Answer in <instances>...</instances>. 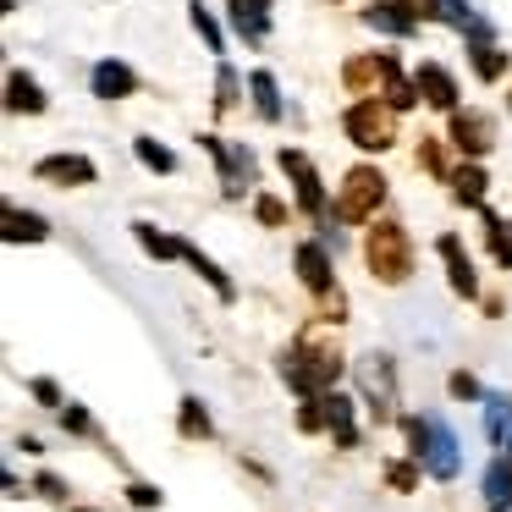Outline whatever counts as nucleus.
Returning a JSON list of instances; mask_svg holds the SVG:
<instances>
[{
    "mask_svg": "<svg viewBox=\"0 0 512 512\" xmlns=\"http://www.w3.org/2000/svg\"><path fill=\"white\" fill-rule=\"evenodd\" d=\"M364 265L375 281H386V287H402V281L413 276V243L408 232H402L397 221H375L364 237Z\"/></svg>",
    "mask_w": 512,
    "mask_h": 512,
    "instance_id": "obj_1",
    "label": "nucleus"
},
{
    "mask_svg": "<svg viewBox=\"0 0 512 512\" xmlns=\"http://www.w3.org/2000/svg\"><path fill=\"white\" fill-rule=\"evenodd\" d=\"M342 133L353 138L364 155H386V149L397 144V111H391L386 100H369V94H358V100L342 111Z\"/></svg>",
    "mask_w": 512,
    "mask_h": 512,
    "instance_id": "obj_2",
    "label": "nucleus"
},
{
    "mask_svg": "<svg viewBox=\"0 0 512 512\" xmlns=\"http://www.w3.org/2000/svg\"><path fill=\"white\" fill-rule=\"evenodd\" d=\"M386 188L391 182L380 177V166H353L342 177V188H336V199H331V221H342V226L369 221V215L386 204Z\"/></svg>",
    "mask_w": 512,
    "mask_h": 512,
    "instance_id": "obj_3",
    "label": "nucleus"
},
{
    "mask_svg": "<svg viewBox=\"0 0 512 512\" xmlns=\"http://www.w3.org/2000/svg\"><path fill=\"white\" fill-rule=\"evenodd\" d=\"M199 149L204 155H215V166H221V188H226V199H243L248 188H254V149L248 144H232V138H221V133H204L199 138Z\"/></svg>",
    "mask_w": 512,
    "mask_h": 512,
    "instance_id": "obj_4",
    "label": "nucleus"
},
{
    "mask_svg": "<svg viewBox=\"0 0 512 512\" xmlns=\"http://www.w3.org/2000/svg\"><path fill=\"white\" fill-rule=\"evenodd\" d=\"M419 468L430 479H457V435L441 413L424 419V452H419Z\"/></svg>",
    "mask_w": 512,
    "mask_h": 512,
    "instance_id": "obj_5",
    "label": "nucleus"
},
{
    "mask_svg": "<svg viewBox=\"0 0 512 512\" xmlns=\"http://www.w3.org/2000/svg\"><path fill=\"white\" fill-rule=\"evenodd\" d=\"M496 116L490 111H452V149L463 160H485L496 149Z\"/></svg>",
    "mask_w": 512,
    "mask_h": 512,
    "instance_id": "obj_6",
    "label": "nucleus"
},
{
    "mask_svg": "<svg viewBox=\"0 0 512 512\" xmlns=\"http://www.w3.org/2000/svg\"><path fill=\"white\" fill-rule=\"evenodd\" d=\"M276 166L292 177V188H298V210L303 215H320L325 210V182H320V171H314V160L303 155V149H276Z\"/></svg>",
    "mask_w": 512,
    "mask_h": 512,
    "instance_id": "obj_7",
    "label": "nucleus"
},
{
    "mask_svg": "<svg viewBox=\"0 0 512 512\" xmlns=\"http://www.w3.org/2000/svg\"><path fill=\"white\" fill-rule=\"evenodd\" d=\"M34 177L50 182V188H94V177H100V166H94L89 155H45L34 160Z\"/></svg>",
    "mask_w": 512,
    "mask_h": 512,
    "instance_id": "obj_8",
    "label": "nucleus"
},
{
    "mask_svg": "<svg viewBox=\"0 0 512 512\" xmlns=\"http://www.w3.org/2000/svg\"><path fill=\"white\" fill-rule=\"evenodd\" d=\"M364 23L380 28V34H391V39H413L424 23V12H419V0H369Z\"/></svg>",
    "mask_w": 512,
    "mask_h": 512,
    "instance_id": "obj_9",
    "label": "nucleus"
},
{
    "mask_svg": "<svg viewBox=\"0 0 512 512\" xmlns=\"http://www.w3.org/2000/svg\"><path fill=\"white\" fill-rule=\"evenodd\" d=\"M435 254L446 259V281H452L457 298H479V276H474V259H468L463 237H457V232H441V237H435Z\"/></svg>",
    "mask_w": 512,
    "mask_h": 512,
    "instance_id": "obj_10",
    "label": "nucleus"
},
{
    "mask_svg": "<svg viewBox=\"0 0 512 512\" xmlns=\"http://www.w3.org/2000/svg\"><path fill=\"white\" fill-rule=\"evenodd\" d=\"M89 89H94V100H105V105H116V100H133V94H138V72L127 67V61L105 56V61H94V72H89Z\"/></svg>",
    "mask_w": 512,
    "mask_h": 512,
    "instance_id": "obj_11",
    "label": "nucleus"
},
{
    "mask_svg": "<svg viewBox=\"0 0 512 512\" xmlns=\"http://www.w3.org/2000/svg\"><path fill=\"white\" fill-rule=\"evenodd\" d=\"M413 83H419V100H424V105H435V111H446V116L457 111V100H463L457 78L441 67V61H419V67H413Z\"/></svg>",
    "mask_w": 512,
    "mask_h": 512,
    "instance_id": "obj_12",
    "label": "nucleus"
},
{
    "mask_svg": "<svg viewBox=\"0 0 512 512\" xmlns=\"http://www.w3.org/2000/svg\"><path fill=\"white\" fill-rule=\"evenodd\" d=\"M292 259H298V281H303V287L325 298V292H331V281H336L331 248H325L320 237H314V243H298V254H292Z\"/></svg>",
    "mask_w": 512,
    "mask_h": 512,
    "instance_id": "obj_13",
    "label": "nucleus"
},
{
    "mask_svg": "<svg viewBox=\"0 0 512 512\" xmlns=\"http://www.w3.org/2000/svg\"><path fill=\"white\" fill-rule=\"evenodd\" d=\"M358 375H364V391H369V402H375V419H386V408H391V397H397V380H391V358L386 353H369V358H358Z\"/></svg>",
    "mask_w": 512,
    "mask_h": 512,
    "instance_id": "obj_14",
    "label": "nucleus"
},
{
    "mask_svg": "<svg viewBox=\"0 0 512 512\" xmlns=\"http://www.w3.org/2000/svg\"><path fill=\"white\" fill-rule=\"evenodd\" d=\"M270 6H276V0H226V12H232V34L248 39V45H265Z\"/></svg>",
    "mask_w": 512,
    "mask_h": 512,
    "instance_id": "obj_15",
    "label": "nucleus"
},
{
    "mask_svg": "<svg viewBox=\"0 0 512 512\" xmlns=\"http://www.w3.org/2000/svg\"><path fill=\"white\" fill-rule=\"evenodd\" d=\"M380 100L391 105V111H413V105H419V83L413 78H402V67H397V56H386V50H380Z\"/></svg>",
    "mask_w": 512,
    "mask_h": 512,
    "instance_id": "obj_16",
    "label": "nucleus"
},
{
    "mask_svg": "<svg viewBox=\"0 0 512 512\" xmlns=\"http://www.w3.org/2000/svg\"><path fill=\"white\" fill-rule=\"evenodd\" d=\"M45 89H39V78H28L23 67L6 72V111L12 116H45Z\"/></svg>",
    "mask_w": 512,
    "mask_h": 512,
    "instance_id": "obj_17",
    "label": "nucleus"
},
{
    "mask_svg": "<svg viewBox=\"0 0 512 512\" xmlns=\"http://www.w3.org/2000/svg\"><path fill=\"white\" fill-rule=\"evenodd\" d=\"M446 182H452V199L463 204V210H485L490 177H485V166H479V160H468V166H457Z\"/></svg>",
    "mask_w": 512,
    "mask_h": 512,
    "instance_id": "obj_18",
    "label": "nucleus"
},
{
    "mask_svg": "<svg viewBox=\"0 0 512 512\" xmlns=\"http://www.w3.org/2000/svg\"><path fill=\"white\" fill-rule=\"evenodd\" d=\"M468 67H474L479 83H501L512 72V56L496 45V39H490V45H468Z\"/></svg>",
    "mask_w": 512,
    "mask_h": 512,
    "instance_id": "obj_19",
    "label": "nucleus"
},
{
    "mask_svg": "<svg viewBox=\"0 0 512 512\" xmlns=\"http://www.w3.org/2000/svg\"><path fill=\"white\" fill-rule=\"evenodd\" d=\"M133 237H138V248H144L149 259H160V265H171V259H182V237H171V232H160V226H149V221H133Z\"/></svg>",
    "mask_w": 512,
    "mask_h": 512,
    "instance_id": "obj_20",
    "label": "nucleus"
},
{
    "mask_svg": "<svg viewBox=\"0 0 512 512\" xmlns=\"http://www.w3.org/2000/svg\"><path fill=\"white\" fill-rule=\"evenodd\" d=\"M45 237H50V221H45V215L6 204V243H45Z\"/></svg>",
    "mask_w": 512,
    "mask_h": 512,
    "instance_id": "obj_21",
    "label": "nucleus"
},
{
    "mask_svg": "<svg viewBox=\"0 0 512 512\" xmlns=\"http://www.w3.org/2000/svg\"><path fill=\"white\" fill-rule=\"evenodd\" d=\"M325 397V419H331V435L342 446L358 441V424H353V397H342V391H320Z\"/></svg>",
    "mask_w": 512,
    "mask_h": 512,
    "instance_id": "obj_22",
    "label": "nucleus"
},
{
    "mask_svg": "<svg viewBox=\"0 0 512 512\" xmlns=\"http://www.w3.org/2000/svg\"><path fill=\"white\" fill-rule=\"evenodd\" d=\"M248 94H254V111L265 116V122H281V116H287L281 111V89H276V78H270L265 67L248 72Z\"/></svg>",
    "mask_w": 512,
    "mask_h": 512,
    "instance_id": "obj_23",
    "label": "nucleus"
},
{
    "mask_svg": "<svg viewBox=\"0 0 512 512\" xmlns=\"http://www.w3.org/2000/svg\"><path fill=\"white\" fill-rule=\"evenodd\" d=\"M182 259H188V265H193V270H199V276H204V281H210V287H215V292H221V303H232V298H237V287H232V281H226V270H221V265H215V259H210V254H204V248H193V243H188V248H182Z\"/></svg>",
    "mask_w": 512,
    "mask_h": 512,
    "instance_id": "obj_24",
    "label": "nucleus"
},
{
    "mask_svg": "<svg viewBox=\"0 0 512 512\" xmlns=\"http://www.w3.org/2000/svg\"><path fill=\"white\" fill-rule=\"evenodd\" d=\"M237 100H243V78H237V67L232 61H221L215 67V116H226V111H237Z\"/></svg>",
    "mask_w": 512,
    "mask_h": 512,
    "instance_id": "obj_25",
    "label": "nucleus"
},
{
    "mask_svg": "<svg viewBox=\"0 0 512 512\" xmlns=\"http://www.w3.org/2000/svg\"><path fill=\"white\" fill-rule=\"evenodd\" d=\"M188 17H193V34L210 45V56H226V34H221V23H215L210 6H204V0H188Z\"/></svg>",
    "mask_w": 512,
    "mask_h": 512,
    "instance_id": "obj_26",
    "label": "nucleus"
},
{
    "mask_svg": "<svg viewBox=\"0 0 512 512\" xmlns=\"http://www.w3.org/2000/svg\"><path fill=\"white\" fill-rule=\"evenodd\" d=\"M485 237H490V254H496L501 270H512V221L496 210H485Z\"/></svg>",
    "mask_w": 512,
    "mask_h": 512,
    "instance_id": "obj_27",
    "label": "nucleus"
},
{
    "mask_svg": "<svg viewBox=\"0 0 512 512\" xmlns=\"http://www.w3.org/2000/svg\"><path fill=\"white\" fill-rule=\"evenodd\" d=\"M133 155L144 160L155 177H171V171H177V155H171L166 144H155V138H133Z\"/></svg>",
    "mask_w": 512,
    "mask_h": 512,
    "instance_id": "obj_28",
    "label": "nucleus"
},
{
    "mask_svg": "<svg viewBox=\"0 0 512 512\" xmlns=\"http://www.w3.org/2000/svg\"><path fill=\"white\" fill-rule=\"evenodd\" d=\"M177 430L188 435V441H204V435H210V413H204V402H199V397H182V408H177Z\"/></svg>",
    "mask_w": 512,
    "mask_h": 512,
    "instance_id": "obj_29",
    "label": "nucleus"
},
{
    "mask_svg": "<svg viewBox=\"0 0 512 512\" xmlns=\"http://www.w3.org/2000/svg\"><path fill=\"white\" fill-rule=\"evenodd\" d=\"M430 17H441L446 28H457V34H468V28H474V0H435L430 6Z\"/></svg>",
    "mask_w": 512,
    "mask_h": 512,
    "instance_id": "obj_30",
    "label": "nucleus"
},
{
    "mask_svg": "<svg viewBox=\"0 0 512 512\" xmlns=\"http://www.w3.org/2000/svg\"><path fill=\"white\" fill-rule=\"evenodd\" d=\"M485 501H490V507H507V501H512V463H507V457L485 468Z\"/></svg>",
    "mask_w": 512,
    "mask_h": 512,
    "instance_id": "obj_31",
    "label": "nucleus"
},
{
    "mask_svg": "<svg viewBox=\"0 0 512 512\" xmlns=\"http://www.w3.org/2000/svg\"><path fill=\"white\" fill-rule=\"evenodd\" d=\"M507 413H512V397L507 391H490L485 397V435L490 441H507Z\"/></svg>",
    "mask_w": 512,
    "mask_h": 512,
    "instance_id": "obj_32",
    "label": "nucleus"
},
{
    "mask_svg": "<svg viewBox=\"0 0 512 512\" xmlns=\"http://www.w3.org/2000/svg\"><path fill=\"white\" fill-rule=\"evenodd\" d=\"M254 215H259V226H287V221H292V210L276 199V193H259V199H254Z\"/></svg>",
    "mask_w": 512,
    "mask_h": 512,
    "instance_id": "obj_33",
    "label": "nucleus"
},
{
    "mask_svg": "<svg viewBox=\"0 0 512 512\" xmlns=\"http://www.w3.org/2000/svg\"><path fill=\"white\" fill-rule=\"evenodd\" d=\"M325 397H303V408H298V430H325Z\"/></svg>",
    "mask_w": 512,
    "mask_h": 512,
    "instance_id": "obj_34",
    "label": "nucleus"
},
{
    "mask_svg": "<svg viewBox=\"0 0 512 512\" xmlns=\"http://www.w3.org/2000/svg\"><path fill=\"white\" fill-rule=\"evenodd\" d=\"M419 166L435 171V177H452V171H446V160H441V138H419Z\"/></svg>",
    "mask_w": 512,
    "mask_h": 512,
    "instance_id": "obj_35",
    "label": "nucleus"
},
{
    "mask_svg": "<svg viewBox=\"0 0 512 512\" xmlns=\"http://www.w3.org/2000/svg\"><path fill=\"white\" fill-rule=\"evenodd\" d=\"M56 413H61V424H67L72 435H89L94 430V419L83 413V402H67V408H56Z\"/></svg>",
    "mask_w": 512,
    "mask_h": 512,
    "instance_id": "obj_36",
    "label": "nucleus"
},
{
    "mask_svg": "<svg viewBox=\"0 0 512 512\" xmlns=\"http://www.w3.org/2000/svg\"><path fill=\"white\" fill-rule=\"evenodd\" d=\"M28 391H34V402H45V408H67V402H61V386H56V380H45V375L28 380Z\"/></svg>",
    "mask_w": 512,
    "mask_h": 512,
    "instance_id": "obj_37",
    "label": "nucleus"
},
{
    "mask_svg": "<svg viewBox=\"0 0 512 512\" xmlns=\"http://www.w3.org/2000/svg\"><path fill=\"white\" fill-rule=\"evenodd\" d=\"M452 397H457V402H479L485 391H479L474 375H463V369H457V375H452Z\"/></svg>",
    "mask_w": 512,
    "mask_h": 512,
    "instance_id": "obj_38",
    "label": "nucleus"
},
{
    "mask_svg": "<svg viewBox=\"0 0 512 512\" xmlns=\"http://www.w3.org/2000/svg\"><path fill=\"white\" fill-rule=\"evenodd\" d=\"M386 479H391L397 490H413V485H419V474H413L408 463H386Z\"/></svg>",
    "mask_w": 512,
    "mask_h": 512,
    "instance_id": "obj_39",
    "label": "nucleus"
},
{
    "mask_svg": "<svg viewBox=\"0 0 512 512\" xmlns=\"http://www.w3.org/2000/svg\"><path fill=\"white\" fill-rule=\"evenodd\" d=\"M127 496H133V507H160V490L155 485H133Z\"/></svg>",
    "mask_w": 512,
    "mask_h": 512,
    "instance_id": "obj_40",
    "label": "nucleus"
},
{
    "mask_svg": "<svg viewBox=\"0 0 512 512\" xmlns=\"http://www.w3.org/2000/svg\"><path fill=\"white\" fill-rule=\"evenodd\" d=\"M39 490H45V496H67V485H61L56 474H39Z\"/></svg>",
    "mask_w": 512,
    "mask_h": 512,
    "instance_id": "obj_41",
    "label": "nucleus"
},
{
    "mask_svg": "<svg viewBox=\"0 0 512 512\" xmlns=\"http://www.w3.org/2000/svg\"><path fill=\"white\" fill-rule=\"evenodd\" d=\"M501 446H507V457H512V430H507V441H501Z\"/></svg>",
    "mask_w": 512,
    "mask_h": 512,
    "instance_id": "obj_42",
    "label": "nucleus"
},
{
    "mask_svg": "<svg viewBox=\"0 0 512 512\" xmlns=\"http://www.w3.org/2000/svg\"><path fill=\"white\" fill-rule=\"evenodd\" d=\"M72 512H94V507H72Z\"/></svg>",
    "mask_w": 512,
    "mask_h": 512,
    "instance_id": "obj_43",
    "label": "nucleus"
}]
</instances>
